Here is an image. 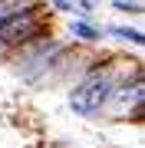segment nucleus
Here are the masks:
<instances>
[{"instance_id": "nucleus-1", "label": "nucleus", "mask_w": 145, "mask_h": 148, "mask_svg": "<svg viewBox=\"0 0 145 148\" xmlns=\"http://www.w3.org/2000/svg\"><path fill=\"white\" fill-rule=\"evenodd\" d=\"M132 76H142V63L139 59H129V53H106L86 69L76 86H69V99H66V109L73 112L76 119L86 122H102V112H106L109 99L115 95V89L122 82H129Z\"/></svg>"}, {"instance_id": "nucleus-2", "label": "nucleus", "mask_w": 145, "mask_h": 148, "mask_svg": "<svg viewBox=\"0 0 145 148\" xmlns=\"http://www.w3.org/2000/svg\"><path fill=\"white\" fill-rule=\"evenodd\" d=\"M63 49H66V40L53 36V30H49V33H40V36L27 40L23 46H16L0 66H7V69L16 76V79H20V82L30 89V86L46 73V66L53 63V59L63 53Z\"/></svg>"}, {"instance_id": "nucleus-3", "label": "nucleus", "mask_w": 145, "mask_h": 148, "mask_svg": "<svg viewBox=\"0 0 145 148\" xmlns=\"http://www.w3.org/2000/svg\"><path fill=\"white\" fill-rule=\"evenodd\" d=\"M49 20H53V13H46L43 3H36V7H30V10L10 16L7 23H0V63H3L16 46H23L27 40L40 36V33H49Z\"/></svg>"}, {"instance_id": "nucleus-4", "label": "nucleus", "mask_w": 145, "mask_h": 148, "mask_svg": "<svg viewBox=\"0 0 145 148\" xmlns=\"http://www.w3.org/2000/svg\"><path fill=\"white\" fill-rule=\"evenodd\" d=\"M142 115H145V76H132L129 82H122L115 89L102 119L106 122H142Z\"/></svg>"}, {"instance_id": "nucleus-5", "label": "nucleus", "mask_w": 145, "mask_h": 148, "mask_svg": "<svg viewBox=\"0 0 145 148\" xmlns=\"http://www.w3.org/2000/svg\"><path fill=\"white\" fill-rule=\"evenodd\" d=\"M66 33L73 36V43L89 46V49H96L106 40V30H102V23L96 16H79V13H73V20H66Z\"/></svg>"}, {"instance_id": "nucleus-6", "label": "nucleus", "mask_w": 145, "mask_h": 148, "mask_svg": "<svg viewBox=\"0 0 145 148\" xmlns=\"http://www.w3.org/2000/svg\"><path fill=\"white\" fill-rule=\"evenodd\" d=\"M102 30H106V36L115 40L119 46H132V49L145 46V33H142L139 23H109V27H102Z\"/></svg>"}, {"instance_id": "nucleus-7", "label": "nucleus", "mask_w": 145, "mask_h": 148, "mask_svg": "<svg viewBox=\"0 0 145 148\" xmlns=\"http://www.w3.org/2000/svg\"><path fill=\"white\" fill-rule=\"evenodd\" d=\"M36 3H40V0H0V23H7L10 16L30 10V7H36Z\"/></svg>"}, {"instance_id": "nucleus-8", "label": "nucleus", "mask_w": 145, "mask_h": 148, "mask_svg": "<svg viewBox=\"0 0 145 148\" xmlns=\"http://www.w3.org/2000/svg\"><path fill=\"white\" fill-rule=\"evenodd\" d=\"M109 7H112L119 16H132V20H142V13H145L142 0H109Z\"/></svg>"}, {"instance_id": "nucleus-9", "label": "nucleus", "mask_w": 145, "mask_h": 148, "mask_svg": "<svg viewBox=\"0 0 145 148\" xmlns=\"http://www.w3.org/2000/svg\"><path fill=\"white\" fill-rule=\"evenodd\" d=\"M73 3V13H79V16H96L99 10V0H69Z\"/></svg>"}, {"instance_id": "nucleus-10", "label": "nucleus", "mask_w": 145, "mask_h": 148, "mask_svg": "<svg viewBox=\"0 0 145 148\" xmlns=\"http://www.w3.org/2000/svg\"><path fill=\"white\" fill-rule=\"evenodd\" d=\"M40 3L46 7V13H66V16H73V3L69 0H40Z\"/></svg>"}]
</instances>
